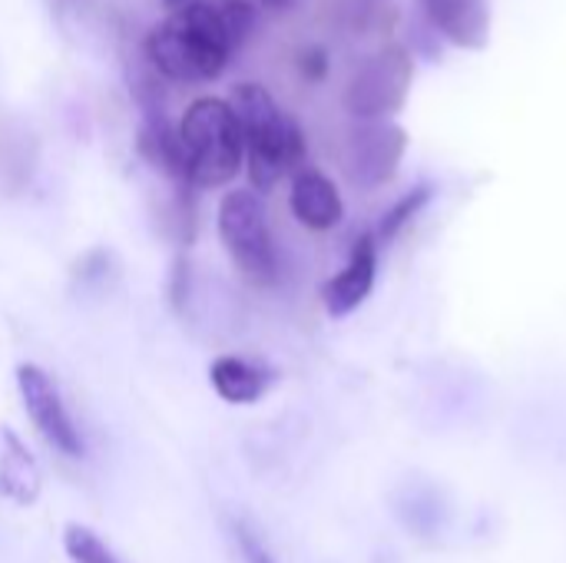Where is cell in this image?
<instances>
[{
    "instance_id": "obj_1",
    "label": "cell",
    "mask_w": 566,
    "mask_h": 563,
    "mask_svg": "<svg viewBox=\"0 0 566 563\" xmlns=\"http://www.w3.org/2000/svg\"><path fill=\"white\" fill-rule=\"evenodd\" d=\"M149 66L176 83H206L216 80L232 53L235 43L222 23V13L209 0H196L182 10L166 13L143 43Z\"/></svg>"
},
{
    "instance_id": "obj_2",
    "label": "cell",
    "mask_w": 566,
    "mask_h": 563,
    "mask_svg": "<svg viewBox=\"0 0 566 563\" xmlns=\"http://www.w3.org/2000/svg\"><path fill=\"white\" fill-rule=\"evenodd\" d=\"M229 106L239 116L245 139V169L252 192H269L285 173H298L305 159L302 126L259 83H239Z\"/></svg>"
},
{
    "instance_id": "obj_3",
    "label": "cell",
    "mask_w": 566,
    "mask_h": 563,
    "mask_svg": "<svg viewBox=\"0 0 566 563\" xmlns=\"http://www.w3.org/2000/svg\"><path fill=\"white\" fill-rule=\"evenodd\" d=\"M186 183L192 189L229 186L245 166V139L229 100L199 96L176 126Z\"/></svg>"
},
{
    "instance_id": "obj_4",
    "label": "cell",
    "mask_w": 566,
    "mask_h": 563,
    "mask_svg": "<svg viewBox=\"0 0 566 563\" xmlns=\"http://www.w3.org/2000/svg\"><path fill=\"white\" fill-rule=\"evenodd\" d=\"M219 242L229 252L239 275L259 289L279 282V249L269 229L265 206L252 189H232L222 196L216 212Z\"/></svg>"
},
{
    "instance_id": "obj_5",
    "label": "cell",
    "mask_w": 566,
    "mask_h": 563,
    "mask_svg": "<svg viewBox=\"0 0 566 563\" xmlns=\"http://www.w3.org/2000/svg\"><path fill=\"white\" fill-rule=\"evenodd\" d=\"M411 80H415L411 53L398 43L381 46L352 73L345 86V110L355 119H391L405 106Z\"/></svg>"
},
{
    "instance_id": "obj_6",
    "label": "cell",
    "mask_w": 566,
    "mask_h": 563,
    "mask_svg": "<svg viewBox=\"0 0 566 563\" xmlns=\"http://www.w3.org/2000/svg\"><path fill=\"white\" fill-rule=\"evenodd\" d=\"M17 392H20L23 411H27L30 425L36 428V435L56 455H63L70 461H80L86 455V441H83V435H80V428H76V421H73L53 375L43 372L33 362H23V365H17Z\"/></svg>"
},
{
    "instance_id": "obj_7",
    "label": "cell",
    "mask_w": 566,
    "mask_h": 563,
    "mask_svg": "<svg viewBox=\"0 0 566 563\" xmlns=\"http://www.w3.org/2000/svg\"><path fill=\"white\" fill-rule=\"evenodd\" d=\"M405 149H408V133L398 123L358 119L355 129L348 133V143H345L348 176L365 189H378L398 173Z\"/></svg>"
},
{
    "instance_id": "obj_8",
    "label": "cell",
    "mask_w": 566,
    "mask_h": 563,
    "mask_svg": "<svg viewBox=\"0 0 566 563\" xmlns=\"http://www.w3.org/2000/svg\"><path fill=\"white\" fill-rule=\"evenodd\" d=\"M375 279H378V239L371 232H365L352 246L348 262L322 289V302H325L328 315L345 319L355 309H361L368 302L371 289H375Z\"/></svg>"
},
{
    "instance_id": "obj_9",
    "label": "cell",
    "mask_w": 566,
    "mask_h": 563,
    "mask_svg": "<svg viewBox=\"0 0 566 563\" xmlns=\"http://www.w3.org/2000/svg\"><path fill=\"white\" fill-rule=\"evenodd\" d=\"M289 209L312 232H328L345 219V202L338 186L322 169H308V166L292 176Z\"/></svg>"
},
{
    "instance_id": "obj_10",
    "label": "cell",
    "mask_w": 566,
    "mask_h": 563,
    "mask_svg": "<svg viewBox=\"0 0 566 563\" xmlns=\"http://www.w3.org/2000/svg\"><path fill=\"white\" fill-rule=\"evenodd\" d=\"M428 23L448 37L454 46L481 50L491 40V7L488 0H418Z\"/></svg>"
},
{
    "instance_id": "obj_11",
    "label": "cell",
    "mask_w": 566,
    "mask_h": 563,
    "mask_svg": "<svg viewBox=\"0 0 566 563\" xmlns=\"http://www.w3.org/2000/svg\"><path fill=\"white\" fill-rule=\"evenodd\" d=\"M43 491V475L30 448L13 428H0V498L17 508H33Z\"/></svg>"
},
{
    "instance_id": "obj_12",
    "label": "cell",
    "mask_w": 566,
    "mask_h": 563,
    "mask_svg": "<svg viewBox=\"0 0 566 563\" xmlns=\"http://www.w3.org/2000/svg\"><path fill=\"white\" fill-rule=\"evenodd\" d=\"M272 382L275 375L265 365L242 355H219L209 365V385L226 405H255L272 388Z\"/></svg>"
},
{
    "instance_id": "obj_13",
    "label": "cell",
    "mask_w": 566,
    "mask_h": 563,
    "mask_svg": "<svg viewBox=\"0 0 566 563\" xmlns=\"http://www.w3.org/2000/svg\"><path fill=\"white\" fill-rule=\"evenodd\" d=\"M63 551L73 563H119L109 544L90 531L86 524H66L63 528Z\"/></svg>"
},
{
    "instance_id": "obj_14",
    "label": "cell",
    "mask_w": 566,
    "mask_h": 563,
    "mask_svg": "<svg viewBox=\"0 0 566 563\" xmlns=\"http://www.w3.org/2000/svg\"><path fill=\"white\" fill-rule=\"evenodd\" d=\"M431 196H434L431 186H415L411 192H405V196L385 212V219H381V226H378V236H375L378 246H381V242H391V239H395V236H398V232H401V229L431 202Z\"/></svg>"
},
{
    "instance_id": "obj_15",
    "label": "cell",
    "mask_w": 566,
    "mask_h": 563,
    "mask_svg": "<svg viewBox=\"0 0 566 563\" xmlns=\"http://www.w3.org/2000/svg\"><path fill=\"white\" fill-rule=\"evenodd\" d=\"M229 538L235 544V554L242 563H279L269 551L265 538L245 521V518H229Z\"/></svg>"
},
{
    "instance_id": "obj_16",
    "label": "cell",
    "mask_w": 566,
    "mask_h": 563,
    "mask_svg": "<svg viewBox=\"0 0 566 563\" xmlns=\"http://www.w3.org/2000/svg\"><path fill=\"white\" fill-rule=\"evenodd\" d=\"M219 13H222V23H226L232 43H235V50H239V46L249 40V33L255 30V7H252L249 0H226V3L219 7Z\"/></svg>"
},
{
    "instance_id": "obj_17",
    "label": "cell",
    "mask_w": 566,
    "mask_h": 563,
    "mask_svg": "<svg viewBox=\"0 0 566 563\" xmlns=\"http://www.w3.org/2000/svg\"><path fill=\"white\" fill-rule=\"evenodd\" d=\"M298 70H302V76H305V80H322V76H325V70H328V56H325V50H318V46L302 50V53H298Z\"/></svg>"
},
{
    "instance_id": "obj_18",
    "label": "cell",
    "mask_w": 566,
    "mask_h": 563,
    "mask_svg": "<svg viewBox=\"0 0 566 563\" xmlns=\"http://www.w3.org/2000/svg\"><path fill=\"white\" fill-rule=\"evenodd\" d=\"M259 3H265L269 10H289V7H292L295 0H259Z\"/></svg>"
},
{
    "instance_id": "obj_19",
    "label": "cell",
    "mask_w": 566,
    "mask_h": 563,
    "mask_svg": "<svg viewBox=\"0 0 566 563\" xmlns=\"http://www.w3.org/2000/svg\"><path fill=\"white\" fill-rule=\"evenodd\" d=\"M189 3H196V0H166L169 13H172V10H182V7H189Z\"/></svg>"
}]
</instances>
